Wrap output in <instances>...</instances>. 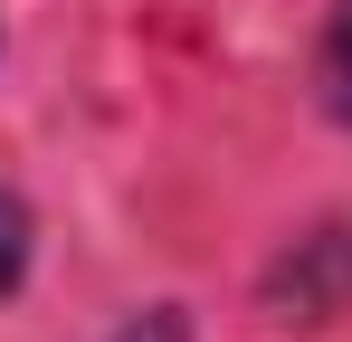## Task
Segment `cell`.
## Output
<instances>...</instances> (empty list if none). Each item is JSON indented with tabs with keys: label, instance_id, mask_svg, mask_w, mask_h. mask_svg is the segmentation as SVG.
Instances as JSON below:
<instances>
[{
	"label": "cell",
	"instance_id": "cell-2",
	"mask_svg": "<svg viewBox=\"0 0 352 342\" xmlns=\"http://www.w3.org/2000/svg\"><path fill=\"white\" fill-rule=\"evenodd\" d=\"M19 257H29V219H19V200L0 190V285L19 276Z\"/></svg>",
	"mask_w": 352,
	"mask_h": 342
},
{
	"label": "cell",
	"instance_id": "cell-1",
	"mask_svg": "<svg viewBox=\"0 0 352 342\" xmlns=\"http://www.w3.org/2000/svg\"><path fill=\"white\" fill-rule=\"evenodd\" d=\"M324 105L352 124V0L333 10V29H324Z\"/></svg>",
	"mask_w": 352,
	"mask_h": 342
}]
</instances>
